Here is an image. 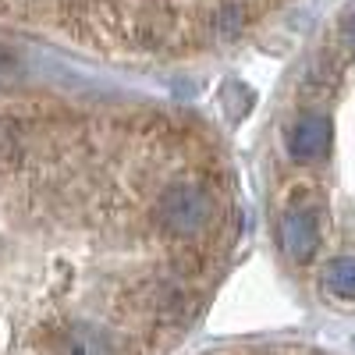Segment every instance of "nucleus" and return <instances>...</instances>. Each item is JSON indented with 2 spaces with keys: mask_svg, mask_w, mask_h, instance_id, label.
Wrapping results in <instances>:
<instances>
[{
  "mask_svg": "<svg viewBox=\"0 0 355 355\" xmlns=\"http://www.w3.org/2000/svg\"><path fill=\"white\" fill-rule=\"evenodd\" d=\"M291 0H0V46L114 71H189L256 40Z\"/></svg>",
  "mask_w": 355,
  "mask_h": 355,
  "instance_id": "obj_1",
  "label": "nucleus"
},
{
  "mask_svg": "<svg viewBox=\"0 0 355 355\" xmlns=\"http://www.w3.org/2000/svg\"><path fill=\"white\" fill-rule=\"evenodd\" d=\"M320 288L327 291L331 299L355 302V252H345V256H334V259L323 263Z\"/></svg>",
  "mask_w": 355,
  "mask_h": 355,
  "instance_id": "obj_2",
  "label": "nucleus"
}]
</instances>
